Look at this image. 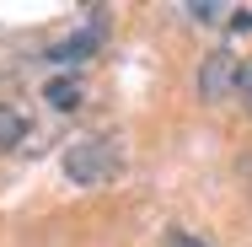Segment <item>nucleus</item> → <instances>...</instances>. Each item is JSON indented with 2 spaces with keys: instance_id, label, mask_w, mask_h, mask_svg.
Listing matches in <instances>:
<instances>
[{
  "instance_id": "obj_5",
  "label": "nucleus",
  "mask_w": 252,
  "mask_h": 247,
  "mask_svg": "<svg viewBox=\"0 0 252 247\" xmlns=\"http://www.w3.org/2000/svg\"><path fill=\"white\" fill-rule=\"evenodd\" d=\"M27 135H32L27 113H22L16 102H0V150H22V145H27Z\"/></svg>"
},
{
  "instance_id": "obj_6",
  "label": "nucleus",
  "mask_w": 252,
  "mask_h": 247,
  "mask_svg": "<svg viewBox=\"0 0 252 247\" xmlns=\"http://www.w3.org/2000/svg\"><path fill=\"white\" fill-rule=\"evenodd\" d=\"M166 247H215V242H204L199 231H188V226H172L166 231Z\"/></svg>"
},
{
  "instance_id": "obj_1",
  "label": "nucleus",
  "mask_w": 252,
  "mask_h": 247,
  "mask_svg": "<svg viewBox=\"0 0 252 247\" xmlns=\"http://www.w3.org/2000/svg\"><path fill=\"white\" fill-rule=\"evenodd\" d=\"M124 172V150L113 135H81L64 145V177L81 183V188H102Z\"/></svg>"
},
{
  "instance_id": "obj_4",
  "label": "nucleus",
  "mask_w": 252,
  "mask_h": 247,
  "mask_svg": "<svg viewBox=\"0 0 252 247\" xmlns=\"http://www.w3.org/2000/svg\"><path fill=\"white\" fill-rule=\"evenodd\" d=\"M43 102H49L54 113H75V107L86 102V86H81V75H54L49 86H43Z\"/></svg>"
},
{
  "instance_id": "obj_2",
  "label": "nucleus",
  "mask_w": 252,
  "mask_h": 247,
  "mask_svg": "<svg viewBox=\"0 0 252 247\" xmlns=\"http://www.w3.org/2000/svg\"><path fill=\"white\" fill-rule=\"evenodd\" d=\"M236 86H242V59L231 49H209L204 65H199V97L225 102V97H236Z\"/></svg>"
},
{
  "instance_id": "obj_9",
  "label": "nucleus",
  "mask_w": 252,
  "mask_h": 247,
  "mask_svg": "<svg viewBox=\"0 0 252 247\" xmlns=\"http://www.w3.org/2000/svg\"><path fill=\"white\" fill-rule=\"evenodd\" d=\"M242 183H247V199H252V156L242 161Z\"/></svg>"
},
{
  "instance_id": "obj_8",
  "label": "nucleus",
  "mask_w": 252,
  "mask_h": 247,
  "mask_svg": "<svg viewBox=\"0 0 252 247\" xmlns=\"http://www.w3.org/2000/svg\"><path fill=\"white\" fill-rule=\"evenodd\" d=\"M236 92H242V107H247V118H252V59H242V86Z\"/></svg>"
},
{
  "instance_id": "obj_3",
  "label": "nucleus",
  "mask_w": 252,
  "mask_h": 247,
  "mask_svg": "<svg viewBox=\"0 0 252 247\" xmlns=\"http://www.w3.org/2000/svg\"><path fill=\"white\" fill-rule=\"evenodd\" d=\"M97 49H102V22H86V27L70 33L64 43H54L49 59H54V65H81V59H92Z\"/></svg>"
},
{
  "instance_id": "obj_7",
  "label": "nucleus",
  "mask_w": 252,
  "mask_h": 247,
  "mask_svg": "<svg viewBox=\"0 0 252 247\" xmlns=\"http://www.w3.org/2000/svg\"><path fill=\"white\" fill-rule=\"evenodd\" d=\"M188 16H193V22H225L231 11H225V5H188Z\"/></svg>"
}]
</instances>
